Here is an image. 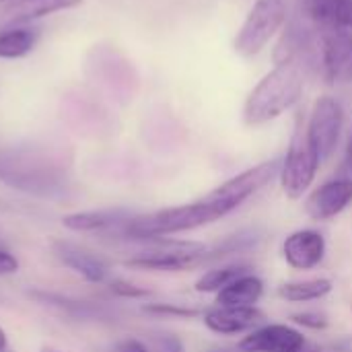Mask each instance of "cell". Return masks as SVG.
Here are the masks:
<instances>
[{"label":"cell","mask_w":352,"mask_h":352,"mask_svg":"<svg viewBox=\"0 0 352 352\" xmlns=\"http://www.w3.org/2000/svg\"><path fill=\"white\" fill-rule=\"evenodd\" d=\"M280 163L283 161L272 159L256 167H250L190 204H179L151 214L132 217L116 233L122 235L124 239L148 241V239H161L177 233L196 231L200 227H208L221 221L223 217L231 214L233 210H237L245 200L258 194L264 186H268L280 173Z\"/></svg>","instance_id":"cell-1"},{"label":"cell","mask_w":352,"mask_h":352,"mask_svg":"<svg viewBox=\"0 0 352 352\" xmlns=\"http://www.w3.org/2000/svg\"><path fill=\"white\" fill-rule=\"evenodd\" d=\"M0 182L33 196L60 194L68 182L64 159L43 146H12L0 151Z\"/></svg>","instance_id":"cell-2"},{"label":"cell","mask_w":352,"mask_h":352,"mask_svg":"<svg viewBox=\"0 0 352 352\" xmlns=\"http://www.w3.org/2000/svg\"><path fill=\"white\" fill-rule=\"evenodd\" d=\"M305 76L297 58L280 60L248 95L243 103V122L264 126L289 111L303 95Z\"/></svg>","instance_id":"cell-3"},{"label":"cell","mask_w":352,"mask_h":352,"mask_svg":"<svg viewBox=\"0 0 352 352\" xmlns=\"http://www.w3.org/2000/svg\"><path fill=\"white\" fill-rule=\"evenodd\" d=\"M148 241L151 245L146 250L126 260L128 268L146 272H186L214 260L212 250L198 241H179L165 237Z\"/></svg>","instance_id":"cell-4"},{"label":"cell","mask_w":352,"mask_h":352,"mask_svg":"<svg viewBox=\"0 0 352 352\" xmlns=\"http://www.w3.org/2000/svg\"><path fill=\"white\" fill-rule=\"evenodd\" d=\"M287 0H256L241 23L233 47L239 56H258L287 23Z\"/></svg>","instance_id":"cell-5"},{"label":"cell","mask_w":352,"mask_h":352,"mask_svg":"<svg viewBox=\"0 0 352 352\" xmlns=\"http://www.w3.org/2000/svg\"><path fill=\"white\" fill-rule=\"evenodd\" d=\"M322 161L316 153V148L311 146L307 132L303 128H297L291 146L287 151L285 161L280 163V186L283 192L287 194V198L291 200H299L314 184L318 169H320Z\"/></svg>","instance_id":"cell-6"},{"label":"cell","mask_w":352,"mask_h":352,"mask_svg":"<svg viewBox=\"0 0 352 352\" xmlns=\"http://www.w3.org/2000/svg\"><path fill=\"white\" fill-rule=\"evenodd\" d=\"M342 126H344L342 105L334 97H320L311 107L305 132L322 163L334 155L342 134Z\"/></svg>","instance_id":"cell-7"},{"label":"cell","mask_w":352,"mask_h":352,"mask_svg":"<svg viewBox=\"0 0 352 352\" xmlns=\"http://www.w3.org/2000/svg\"><path fill=\"white\" fill-rule=\"evenodd\" d=\"M239 349L243 352H320L307 342L303 332L287 324H264L250 332Z\"/></svg>","instance_id":"cell-8"},{"label":"cell","mask_w":352,"mask_h":352,"mask_svg":"<svg viewBox=\"0 0 352 352\" xmlns=\"http://www.w3.org/2000/svg\"><path fill=\"white\" fill-rule=\"evenodd\" d=\"M322 66L330 85L352 82V33L326 29L322 33Z\"/></svg>","instance_id":"cell-9"},{"label":"cell","mask_w":352,"mask_h":352,"mask_svg":"<svg viewBox=\"0 0 352 352\" xmlns=\"http://www.w3.org/2000/svg\"><path fill=\"white\" fill-rule=\"evenodd\" d=\"M52 252L62 266H66L68 270H72L87 283L101 285L109 276V264L101 256L93 254L87 248H80L72 241L58 239V241H54Z\"/></svg>","instance_id":"cell-10"},{"label":"cell","mask_w":352,"mask_h":352,"mask_svg":"<svg viewBox=\"0 0 352 352\" xmlns=\"http://www.w3.org/2000/svg\"><path fill=\"white\" fill-rule=\"evenodd\" d=\"M204 326L221 336H235L243 332H254L256 328L264 326L266 314L258 307H221L208 309L202 316Z\"/></svg>","instance_id":"cell-11"},{"label":"cell","mask_w":352,"mask_h":352,"mask_svg":"<svg viewBox=\"0 0 352 352\" xmlns=\"http://www.w3.org/2000/svg\"><path fill=\"white\" fill-rule=\"evenodd\" d=\"M352 204V179L338 177L322 184L305 202V212L314 221H330Z\"/></svg>","instance_id":"cell-12"},{"label":"cell","mask_w":352,"mask_h":352,"mask_svg":"<svg viewBox=\"0 0 352 352\" xmlns=\"http://www.w3.org/2000/svg\"><path fill=\"white\" fill-rule=\"evenodd\" d=\"M85 0H8L0 6V29L31 25L37 19L70 10Z\"/></svg>","instance_id":"cell-13"},{"label":"cell","mask_w":352,"mask_h":352,"mask_svg":"<svg viewBox=\"0 0 352 352\" xmlns=\"http://www.w3.org/2000/svg\"><path fill=\"white\" fill-rule=\"evenodd\" d=\"M283 258L295 270H314L326 258V239L314 229L295 231L283 243Z\"/></svg>","instance_id":"cell-14"},{"label":"cell","mask_w":352,"mask_h":352,"mask_svg":"<svg viewBox=\"0 0 352 352\" xmlns=\"http://www.w3.org/2000/svg\"><path fill=\"white\" fill-rule=\"evenodd\" d=\"M132 219V212L124 208H101V210H82L62 217V225L74 233H105L118 231Z\"/></svg>","instance_id":"cell-15"},{"label":"cell","mask_w":352,"mask_h":352,"mask_svg":"<svg viewBox=\"0 0 352 352\" xmlns=\"http://www.w3.org/2000/svg\"><path fill=\"white\" fill-rule=\"evenodd\" d=\"M301 8L322 31L338 29L352 33V0H301Z\"/></svg>","instance_id":"cell-16"},{"label":"cell","mask_w":352,"mask_h":352,"mask_svg":"<svg viewBox=\"0 0 352 352\" xmlns=\"http://www.w3.org/2000/svg\"><path fill=\"white\" fill-rule=\"evenodd\" d=\"M262 295H264L262 278L248 272L217 293V305H221V307H256V303L262 299Z\"/></svg>","instance_id":"cell-17"},{"label":"cell","mask_w":352,"mask_h":352,"mask_svg":"<svg viewBox=\"0 0 352 352\" xmlns=\"http://www.w3.org/2000/svg\"><path fill=\"white\" fill-rule=\"evenodd\" d=\"M39 35L41 31L33 25L0 29V60H21L29 56L35 50Z\"/></svg>","instance_id":"cell-18"},{"label":"cell","mask_w":352,"mask_h":352,"mask_svg":"<svg viewBox=\"0 0 352 352\" xmlns=\"http://www.w3.org/2000/svg\"><path fill=\"white\" fill-rule=\"evenodd\" d=\"M332 280L330 278H309V280H295L285 283L278 287V297L289 303H307V301H320L326 295L332 293Z\"/></svg>","instance_id":"cell-19"},{"label":"cell","mask_w":352,"mask_h":352,"mask_svg":"<svg viewBox=\"0 0 352 352\" xmlns=\"http://www.w3.org/2000/svg\"><path fill=\"white\" fill-rule=\"evenodd\" d=\"M248 272H250V266H245V264H231V266L214 268V270H208L206 274H202L196 280L194 289H196V293H219Z\"/></svg>","instance_id":"cell-20"},{"label":"cell","mask_w":352,"mask_h":352,"mask_svg":"<svg viewBox=\"0 0 352 352\" xmlns=\"http://www.w3.org/2000/svg\"><path fill=\"white\" fill-rule=\"evenodd\" d=\"M35 299L43 301V303H50L70 316H76V318H95L99 316V309L85 303V301H74V299H68V297H62V295H54V293H33Z\"/></svg>","instance_id":"cell-21"},{"label":"cell","mask_w":352,"mask_h":352,"mask_svg":"<svg viewBox=\"0 0 352 352\" xmlns=\"http://www.w3.org/2000/svg\"><path fill=\"white\" fill-rule=\"evenodd\" d=\"M144 311L153 314V316L179 318V320H190V318L198 316L196 309H188V307H179V305H169V303H151V305H144Z\"/></svg>","instance_id":"cell-22"},{"label":"cell","mask_w":352,"mask_h":352,"mask_svg":"<svg viewBox=\"0 0 352 352\" xmlns=\"http://www.w3.org/2000/svg\"><path fill=\"white\" fill-rule=\"evenodd\" d=\"M109 291L118 297H124V299H144L151 295L148 289H142L134 283H128V280H122V278H116L109 283Z\"/></svg>","instance_id":"cell-23"},{"label":"cell","mask_w":352,"mask_h":352,"mask_svg":"<svg viewBox=\"0 0 352 352\" xmlns=\"http://www.w3.org/2000/svg\"><path fill=\"white\" fill-rule=\"evenodd\" d=\"M151 352H184V342L175 334H155L151 338Z\"/></svg>","instance_id":"cell-24"},{"label":"cell","mask_w":352,"mask_h":352,"mask_svg":"<svg viewBox=\"0 0 352 352\" xmlns=\"http://www.w3.org/2000/svg\"><path fill=\"white\" fill-rule=\"evenodd\" d=\"M297 326L309 328V330H326L328 328V318L318 311H305V314H295L291 318Z\"/></svg>","instance_id":"cell-25"},{"label":"cell","mask_w":352,"mask_h":352,"mask_svg":"<svg viewBox=\"0 0 352 352\" xmlns=\"http://www.w3.org/2000/svg\"><path fill=\"white\" fill-rule=\"evenodd\" d=\"M19 260L14 258V254H10L8 250L0 248V276H10L19 272Z\"/></svg>","instance_id":"cell-26"},{"label":"cell","mask_w":352,"mask_h":352,"mask_svg":"<svg viewBox=\"0 0 352 352\" xmlns=\"http://www.w3.org/2000/svg\"><path fill=\"white\" fill-rule=\"evenodd\" d=\"M120 352H151V351H148V346H146L144 342L130 338V340H124V342H122Z\"/></svg>","instance_id":"cell-27"},{"label":"cell","mask_w":352,"mask_h":352,"mask_svg":"<svg viewBox=\"0 0 352 352\" xmlns=\"http://www.w3.org/2000/svg\"><path fill=\"white\" fill-rule=\"evenodd\" d=\"M344 169L349 173V177L352 179V132L349 136V142H346V157H344Z\"/></svg>","instance_id":"cell-28"},{"label":"cell","mask_w":352,"mask_h":352,"mask_svg":"<svg viewBox=\"0 0 352 352\" xmlns=\"http://www.w3.org/2000/svg\"><path fill=\"white\" fill-rule=\"evenodd\" d=\"M6 349H8V336L0 326V352H6Z\"/></svg>","instance_id":"cell-29"},{"label":"cell","mask_w":352,"mask_h":352,"mask_svg":"<svg viewBox=\"0 0 352 352\" xmlns=\"http://www.w3.org/2000/svg\"><path fill=\"white\" fill-rule=\"evenodd\" d=\"M41 352H60V351H54V349H43Z\"/></svg>","instance_id":"cell-30"},{"label":"cell","mask_w":352,"mask_h":352,"mask_svg":"<svg viewBox=\"0 0 352 352\" xmlns=\"http://www.w3.org/2000/svg\"><path fill=\"white\" fill-rule=\"evenodd\" d=\"M4 2H8V0H0V4H4Z\"/></svg>","instance_id":"cell-31"}]
</instances>
